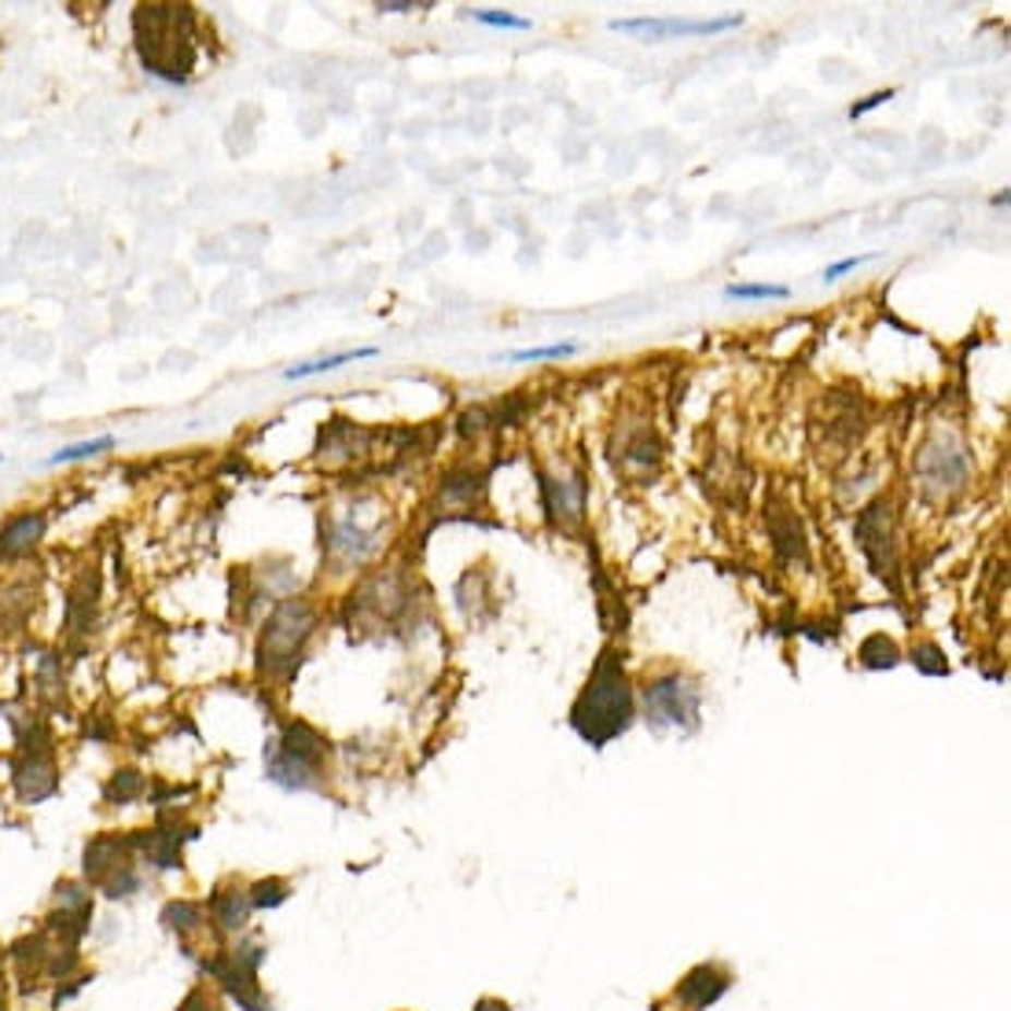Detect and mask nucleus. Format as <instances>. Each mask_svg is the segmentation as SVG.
<instances>
[{"label": "nucleus", "mask_w": 1011, "mask_h": 1011, "mask_svg": "<svg viewBox=\"0 0 1011 1011\" xmlns=\"http://www.w3.org/2000/svg\"><path fill=\"white\" fill-rule=\"evenodd\" d=\"M633 718H637V696H633L629 673L622 666V655L603 651L589 673V684L570 710L574 732L589 743L592 750H603L611 739L626 736Z\"/></svg>", "instance_id": "1"}, {"label": "nucleus", "mask_w": 1011, "mask_h": 1011, "mask_svg": "<svg viewBox=\"0 0 1011 1011\" xmlns=\"http://www.w3.org/2000/svg\"><path fill=\"white\" fill-rule=\"evenodd\" d=\"M192 8L177 4H144L136 8V48H141L144 67L166 82H184L195 63V41H192Z\"/></svg>", "instance_id": "2"}, {"label": "nucleus", "mask_w": 1011, "mask_h": 1011, "mask_svg": "<svg viewBox=\"0 0 1011 1011\" xmlns=\"http://www.w3.org/2000/svg\"><path fill=\"white\" fill-rule=\"evenodd\" d=\"M316 629V611L305 600H284L265 618L257 640V673L262 677H291L302 662V651Z\"/></svg>", "instance_id": "3"}, {"label": "nucleus", "mask_w": 1011, "mask_h": 1011, "mask_svg": "<svg viewBox=\"0 0 1011 1011\" xmlns=\"http://www.w3.org/2000/svg\"><path fill=\"white\" fill-rule=\"evenodd\" d=\"M324 736L305 721L284 729V736L269 743L265 750V772H269L273 784H280L287 791H313L324 780Z\"/></svg>", "instance_id": "4"}, {"label": "nucleus", "mask_w": 1011, "mask_h": 1011, "mask_svg": "<svg viewBox=\"0 0 1011 1011\" xmlns=\"http://www.w3.org/2000/svg\"><path fill=\"white\" fill-rule=\"evenodd\" d=\"M265 960V946L257 938H243L236 946L221 949L210 960H203L200 971L221 986L225 997L236 1000L240 1011H273V1000L257 986V967Z\"/></svg>", "instance_id": "5"}, {"label": "nucleus", "mask_w": 1011, "mask_h": 1011, "mask_svg": "<svg viewBox=\"0 0 1011 1011\" xmlns=\"http://www.w3.org/2000/svg\"><path fill=\"white\" fill-rule=\"evenodd\" d=\"M699 707L702 691L684 673H662V677H655L643 688V713H648V725L659 732L662 729L691 732L699 725Z\"/></svg>", "instance_id": "6"}, {"label": "nucleus", "mask_w": 1011, "mask_h": 1011, "mask_svg": "<svg viewBox=\"0 0 1011 1011\" xmlns=\"http://www.w3.org/2000/svg\"><path fill=\"white\" fill-rule=\"evenodd\" d=\"M93 927V887L85 879H59L41 930L59 946H77Z\"/></svg>", "instance_id": "7"}, {"label": "nucleus", "mask_w": 1011, "mask_h": 1011, "mask_svg": "<svg viewBox=\"0 0 1011 1011\" xmlns=\"http://www.w3.org/2000/svg\"><path fill=\"white\" fill-rule=\"evenodd\" d=\"M743 15H718V19H614V34H637L643 41H673V37H713L736 29Z\"/></svg>", "instance_id": "8"}, {"label": "nucleus", "mask_w": 1011, "mask_h": 1011, "mask_svg": "<svg viewBox=\"0 0 1011 1011\" xmlns=\"http://www.w3.org/2000/svg\"><path fill=\"white\" fill-rule=\"evenodd\" d=\"M200 835L195 825H177V820H158L152 831H133L136 857L155 871H173L184 860V842Z\"/></svg>", "instance_id": "9"}, {"label": "nucleus", "mask_w": 1011, "mask_h": 1011, "mask_svg": "<svg viewBox=\"0 0 1011 1011\" xmlns=\"http://www.w3.org/2000/svg\"><path fill=\"white\" fill-rule=\"evenodd\" d=\"M136 865V842L133 831L129 835H118V831H100L85 842L82 850V876L88 887H100L107 876H115L118 868Z\"/></svg>", "instance_id": "10"}, {"label": "nucleus", "mask_w": 1011, "mask_h": 1011, "mask_svg": "<svg viewBox=\"0 0 1011 1011\" xmlns=\"http://www.w3.org/2000/svg\"><path fill=\"white\" fill-rule=\"evenodd\" d=\"M12 787L23 806H41L59 795V769L52 755H19L12 766Z\"/></svg>", "instance_id": "11"}, {"label": "nucleus", "mask_w": 1011, "mask_h": 1011, "mask_svg": "<svg viewBox=\"0 0 1011 1011\" xmlns=\"http://www.w3.org/2000/svg\"><path fill=\"white\" fill-rule=\"evenodd\" d=\"M251 894H246V887L240 883H221L206 901V916H210V924L221 930V935H236V930L246 927V919H251Z\"/></svg>", "instance_id": "12"}, {"label": "nucleus", "mask_w": 1011, "mask_h": 1011, "mask_svg": "<svg viewBox=\"0 0 1011 1011\" xmlns=\"http://www.w3.org/2000/svg\"><path fill=\"white\" fill-rule=\"evenodd\" d=\"M729 983L732 978L718 964H702V967L691 971V975H684V983L677 986V994L673 997H677L688 1011H702V1008H710L713 1000L725 997Z\"/></svg>", "instance_id": "13"}, {"label": "nucleus", "mask_w": 1011, "mask_h": 1011, "mask_svg": "<svg viewBox=\"0 0 1011 1011\" xmlns=\"http://www.w3.org/2000/svg\"><path fill=\"white\" fill-rule=\"evenodd\" d=\"M48 519L41 511H23L12 515V519L0 527V559H19L26 552L37 549V541L45 538Z\"/></svg>", "instance_id": "14"}, {"label": "nucleus", "mask_w": 1011, "mask_h": 1011, "mask_svg": "<svg viewBox=\"0 0 1011 1011\" xmlns=\"http://www.w3.org/2000/svg\"><path fill=\"white\" fill-rule=\"evenodd\" d=\"M163 927L173 930L177 938L188 941L192 935H200L206 927V901H188V898H177V901H166L163 905Z\"/></svg>", "instance_id": "15"}, {"label": "nucleus", "mask_w": 1011, "mask_h": 1011, "mask_svg": "<svg viewBox=\"0 0 1011 1011\" xmlns=\"http://www.w3.org/2000/svg\"><path fill=\"white\" fill-rule=\"evenodd\" d=\"M380 350L375 346H361V350H342V353H328V357H316V361H305V364H294V369L284 372V380H310V375H324V372H335L342 369V364L350 361H364V357H375Z\"/></svg>", "instance_id": "16"}, {"label": "nucleus", "mask_w": 1011, "mask_h": 1011, "mask_svg": "<svg viewBox=\"0 0 1011 1011\" xmlns=\"http://www.w3.org/2000/svg\"><path fill=\"white\" fill-rule=\"evenodd\" d=\"M144 795H147V777H141L136 769H118L104 784L107 806H129V802H141Z\"/></svg>", "instance_id": "17"}, {"label": "nucleus", "mask_w": 1011, "mask_h": 1011, "mask_svg": "<svg viewBox=\"0 0 1011 1011\" xmlns=\"http://www.w3.org/2000/svg\"><path fill=\"white\" fill-rule=\"evenodd\" d=\"M857 659H860V666L865 670H890V666H898V643L890 640V637H883V633H871V637L860 643V651H857Z\"/></svg>", "instance_id": "18"}, {"label": "nucleus", "mask_w": 1011, "mask_h": 1011, "mask_svg": "<svg viewBox=\"0 0 1011 1011\" xmlns=\"http://www.w3.org/2000/svg\"><path fill=\"white\" fill-rule=\"evenodd\" d=\"M37 696L48 707H63L67 702V691H63V673H59V659L56 655H45L41 666H37Z\"/></svg>", "instance_id": "19"}, {"label": "nucleus", "mask_w": 1011, "mask_h": 1011, "mask_svg": "<svg viewBox=\"0 0 1011 1011\" xmlns=\"http://www.w3.org/2000/svg\"><path fill=\"white\" fill-rule=\"evenodd\" d=\"M544 490H549V508L552 511H563L567 519H578L581 515V497H585V485L578 479H567V482H544Z\"/></svg>", "instance_id": "20"}, {"label": "nucleus", "mask_w": 1011, "mask_h": 1011, "mask_svg": "<svg viewBox=\"0 0 1011 1011\" xmlns=\"http://www.w3.org/2000/svg\"><path fill=\"white\" fill-rule=\"evenodd\" d=\"M246 894H251V905L254 908H280L287 898H291V887H287V879H280V876H265V879H257V883H251L246 887Z\"/></svg>", "instance_id": "21"}, {"label": "nucleus", "mask_w": 1011, "mask_h": 1011, "mask_svg": "<svg viewBox=\"0 0 1011 1011\" xmlns=\"http://www.w3.org/2000/svg\"><path fill=\"white\" fill-rule=\"evenodd\" d=\"M725 299L736 302H784L791 299V291L784 284H729Z\"/></svg>", "instance_id": "22"}, {"label": "nucleus", "mask_w": 1011, "mask_h": 1011, "mask_svg": "<svg viewBox=\"0 0 1011 1011\" xmlns=\"http://www.w3.org/2000/svg\"><path fill=\"white\" fill-rule=\"evenodd\" d=\"M115 445V438L111 434H100V438H88V442H77V445H67V449H59L52 460V468H59V464H77V460H88V456H100V453H107Z\"/></svg>", "instance_id": "23"}, {"label": "nucleus", "mask_w": 1011, "mask_h": 1011, "mask_svg": "<svg viewBox=\"0 0 1011 1011\" xmlns=\"http://www.w3.org/2000/svg\"><path fill=\"white\" fill-rule=\"evenodd\" d=\"M464 19H474V23L493 26V29H530V19L511 15V12H497V8H468Z\"/></svg>", "instance_id": "24"}, {"label": "nucleus", "mask_w": 1011, "mask_h": 1011, "mask_svg": "<svg viewBox=\"0 0 1011 1011\" xmlns=\"http://www.w3.org/2000/svg\"><path fill=\"white\" fill-rule=\"evenodd\" d=\"M578 353V342H556V346H527V350H511L508 361H563V357Z\"/></svg>", "instance_id": "25"}, {"label": "nucleus", "mask_w": 1011, "mask_h": 1011, "mask_svg": "<svg viewBox=\"0 0 1011 1011\" xmlns=\"http://www.w3.org/2000/svg\"><path fill=\"white\" fill-rule=\"evenodd\" d=\"M912 662H916V670L927 673V677H941V673H949L946 655H941L938 643H916V648H912Z\"/></svg>", "instance_id": "26"}, {"label": "nucleus", "mask_w": 1011, "mask_h": 1011, "mask_svg": "<svg viewBox=\"0 0 1011 1011\" xmlns=\"http://www.w3.org/2000/svg\"><path fill=\"white\" fill-rule=\"evenodd\" d=\"M173 1011H221V1000L206 989V983H200V986L188 989V994L181 997V1004H177Z\"/></svg>", "instance_id": "27"}, {"label": "nucleus", "mask_w": 1011, "mask_h": 1011, "mask_svg": "<svg viewBox=\"0 0 1011 1011\" xmlns=\"http://www.w3.org/2000/svg\"><path fill=\"white\" fill-rule=\"evenodd\" d=\"M876 254H854V257H842V262H835V265H828L825 269V280L828 284H835L839 276H846V273H854V269H860L865 262H871Z\"/></svg>", "instance_id": "28"}, {"label": "nucleus", "mask_w": 1011, "mask_h": 1011, "mask_svg": "<svg viewBox=\"0 0 1011 1011\" xmlns=\"http://www.w3.org/2000/svg\"><path fill=\"white\" fill-rule=\"evenodd\" d=\"M898 96V88H883V93H871L865 104H857L854 111H850V118H860V115H868L871 107H879V104H887V100H894Z\"/></svg>", "instance_id": "29"}, {"label": "nucleus", "mask_w": 1011, "mask_h": 1011, "mask_svg": "<svg viewBox=\"0 0 1011 1011\" xmlns=\"http://www.w3.org/2000/svg\"><path fill=\"white\" fill-rule=\"evenodd\" d=\"M375 8L390 15H401V12H416V8H428V4H409V0H398V4H394V0H383V4H375Z\"/></svg>", "instance_id": "30"}, {"label": "nucleus", "mask_w": 1011, "mask_h": 1011, "mask_svg": "<svg viewBox=\"0 0 1011 1011\" xmlns=\"http://www.w3.org/2000/svg\"><path fill=\"white\" fill-rule=\"evenodd\" d=\"M474 1011H508V1004H504V1000H479Z\"/></svg>", "instance_id": "31"}, {"label": "nucleus", "mask_w": 1011, "mask_h": 1011, "mask_svg": "<svg viewBox=\"0 0 1011 1011\" xmlns=\"http://www.w3.org/2000/svg\"><path fill=\"white\" fill-rule=\"evenodd\" d=\"M4 960H8V949H0V983H4Z\"/></svg>", "instance_id": "32"}, {"label": "nucleus", "mask_w": 1011, "mask_h": 1011, "mask_svg": "<svg viewBox=\"0 0 1011 1011\" xmlns=\"http://www.w3.org/2000/svg\"><path fill=\"white\" fill-rule=\"evenodd\" d=\"M0 1011H8V1008H4V1004H0Z\"/></svg>", "instance_id": "33"}]
</instances>
